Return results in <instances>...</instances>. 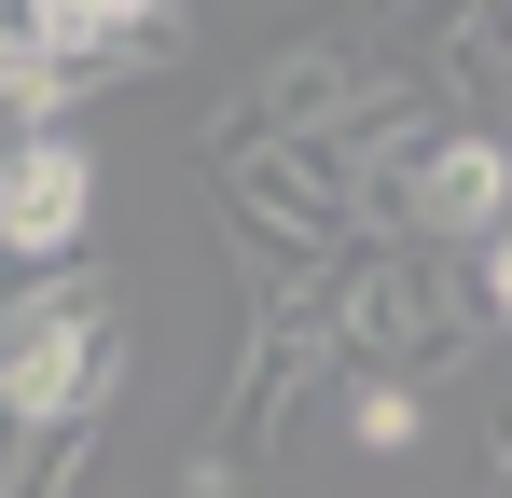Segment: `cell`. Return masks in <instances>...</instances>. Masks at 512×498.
Returning a JSON list of instances; mask_svg holds the SVG:
<instances>
[{
	"instance_id": "cell-1",
	"label": "cell",
	"mask_w": 512,
	"mask_h": 498,
	"mask_svg": "<svg viewBox=\"0 0 512 498\" xmlns=\"http://www.w3.org/2000/svg\"><path fill=\"white\" fill-rule=\"evenodd\" d=\"M111 388H125V291H111L97 263L28 277V291L0 305V415H14L28 443H56V429H97Z\"/></svg>"
},
{
	"instance_id": "cell-2",
	"label": "cell",
	"mask_w": 512,
	"mask_h": 498,
	"mask_svg": "<svg viewBox=\"0 0 512 498\" xmlns=\"http://www.w3.org/2000/svg\"><path fill=\"white\" fill-rule=\"evenodd\" d=\"M167 56H180L167 0H28V14H0V125L14 139H56L84 97L167 70Z\"/></svg>"
},
{
	"instance_id": "cell-3",
	"label": "cell",
	"mask_w": 512,
	"mask_h": 498,
	"mask_svg": "<svg viewBox=\"0 0 512 498\" xmlns=\"http://www.w3.org/2000/svg\"><path fill=\"white\" fill-rule=\"evenodd\" d=\"M499 222H512V153L485 139V125H471V139H429V153L402 166V194H388V236L402 249H485Z\"/></svg>"
},
{
	"instance_id": "cell-4",
	"label": "cell",
	"mask_w": 512,
	"mask_h": 498,
	"mask_svg": "<svg viewBox=\"0 0 512 498\" xmlns=\"http://www.w3.org/2000/svg\"><path fill=\"white\" fill-rule=\"evenodd\" d=\"M97 222V153L56 125V139H0V263H28V277H56Z\"/></svg>"
},
{
	"instance_id": "cell-5",
	"label": "cell",
	"mask_w": 512,
	"mask_h": 498,
	"mask_svg": "<svg viewBox=\"0 0 512 498\" xmlns=\"http://www.w3.org/2000/svg\"><path fill=\"white\" fill-rule=\"evenodd\" d=\"M360 56H333V42H305V56H277V70L250 83V97H236V111H222V125H208V153L236 166V153H291V139H319V125H333L346 97H360Z\"/></svg>"
},
{
	"instance_id": "cell-6",
	"label": "cell",
	"mask_w": 512,
	"mask_h": 498,
	"mask_svg": "<svg viewBox=\"0 0 512 498\" xmlns=\"http://www.w3.org/2000/svg\"><path fill=\"white\" fill-rule=\"evenodd\" d=\"M416 429H429V388H388V374L346 388V443H360V457H402Z\"/></svg>"
},
{
	"instance_id": "cell-7",
	"label": "cell",
	"mask_w": 512,
	"mask_h": 498,
	"mask_svg": "<svg viewBox=\"0 0 512 498\" xmlns=\"http://www.w3.org/2000/svg\"><path fill=\"white\" fill-rule=\"evenodd\" d=\"M443 83L457 97H499V14H457L443 28Z\"/></svg>"
}]
</instances>
